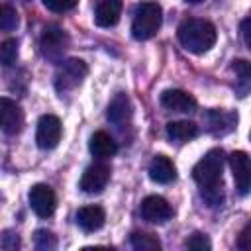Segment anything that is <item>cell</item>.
<instances>
[{
    "label": "cell",
    "mask_w": 251,
    "mask_h": 251,
    "mask_svg": "<svg viewBox=\"0 0 251 251\" xmlns=\"http://www.w3.org/2000/svg\"><path fill=\"white\" fill-rule=\"evenodd\" d=\"M231 71L235 73L237 76V82H235V92L237 96H247V92L251 90V63L243 61V59H237L231 63Z\"/></svg>",
    "instance_id": "cell-20"
},
{
    "label": "cell",
    "mask_w": 251,
    "mask_h": 251,
    "mask_svg": "<svg viewBox=\"0 0 251 251\" xmlns=\"http://www.w3.org/2000/svg\"><path fill=\"white\" fill-rule=\"evenodd\" d=\"M204 122L208 124V129L214 135H226L235 127L237 114L229 110H208L204 114Z\"/></svg>",
    "instance_id": "cell-13"
},
{
    "label": "cell",
    "mask_w": 251,
    "mask_h": 251,
    "mask_svg": "<svg viewBox=\"0 0 251 251\" xmlns=\"http://www.w3.org/2000/svg\"><path fill=\"white\" fill-rule=\"evenodd\" d=\"M249 139H251V133H249Z\"/></svg>",
    "instance_id": "cell-31"
},
{
    "label": "cell",
    "mask_w": 251,
    "mask_h": 251,
    "mask_svg": "<svg viewBox=\"0 0 251 251\" xmlns=\"http://www.w3.org/2000/svg\"><path fill=\"white\" fill-rule=\"evenodd\" d=\"M108 180H110V167L104 163H94V165L86 167V171L80 176L78 186L86 194H98L106 188Z\"/></svg>",
    "instance_id": "cell-8"
},
{
    "label": "cell",
    "mask_w": 251,
    "mask_h": 251,
    "mask_svg": "<svg viewBox=\"0 0 251 251\" xmlns=\"http://www.w3.org/2000/svg\"><path fill=\"white\" fill-rule=\"evenodd\" d=\"M41 2L51 12H69L76 6L78 0H41Z\"/></svg>",
    "instance_id": "cell-25"
},
{
    "label": "cell",
    "mask_w": 251,
    "mask_h": 251,
    "mask_svg": "<svg viewBox=\"0 0 251 251\" xmlns=\"http://www.w3.org/2000/svg\"><path fill=\"white\" fill-rule=\"evenodd\" d=\"M184 2H190V4H198V2H202V0H184Z\"/></svg>",
    "instance_id": "cell-30"
},
{
    "label": "cell",
    "mask_w": 251,
    "mask_h": 251,
    "mask_svg": "<svg viewBox=\"0 0 251 251\" xmlns=\"http://www.w3.org/2000/svg\"><path fill=\"white\" fill-rule=\"evenodd\" d=\"M61 133H63V126L57 116H53V114L41 116L37 122V131H35L37 147H41V149L57 147V143L61 141Z\"/></svg>",
    "instance_id": "cell-5"
},
{
    "label": "cell",
    "mask_w": 251,
    "mask_h": 251,
    "mask_svg": "<svg viewBox=\"0 0 251 251\" xmlns=\"http://www.w3.org/2000/svg\"><path fill=\"white\" fill-rule=\"evenodd\" d=\"M161 104L171 112H194L196 110V98L180 88H169L161 94Z\"/></svg>",
    "instance_id": "cell-12"
},
{
    "label": "cell",
    "mask_w": 251,
    "mask_h": 251,
    "mask_svg": "<svg viewBox=\"0 0 251 251\" xmlns=\"http://www.w3.org/2000/svg\"><path fill=\"white\" fill-rule=\"evenodd\" d=\"M241 37H243L245 45L251 49V16L241 22Z\"/></svg>",
    "instance_id": "cell-29"
},
{
    "label": "cell",
    "mask_w": 251,
    "mask_h": 251,
    "mask_svg": "<svg viewBox=\"0 0 251 251\" xmlns=\"http://www.w3.org/2000/svg\"><path fill=\"white\" fill-rule=\"evenodd\" d=\"M139 212H141V218L149 224H163L173 216L171 204L163 196H155V194L143 198Z\"/></svg>",
    "instance_id": "cell-10"
},
{
    "label": "cell",
    "mask_w": 251,
    "mask_h": 251,
    "mask_svg": "<svg viewBox=\"0 0 251 251\" xmlns=\"http://www.w3.org/2000/svg\"><path fill=\"white\" fill-rule=\"evenodd\" d=\"M33 245L39 251H53V249H57V239H55V235L51 231L37 229L35 231V237H33Z\"/></svg>",
    "instance_id": "cell-24"
},
{
    "label": "cell",
    "mask_w": 251,
    "mask_h": 251,
    "mask_svg": "<svg viewBox=\"0 0 251 251\" xmlns=\"http://www.w3.org/2000/svg\"><path fill=\"white\" fill-rule=\"evenodd\" d=\"M0 245L4 251H16L20 247V237L18 233H12V231H4L2 239H0Z\"/></svg>",
    "instance_id": "cell-27"
},
{
    "label": "cell",
    "mask_w": 251,
    "mask_h": 251,
    "mask_svg": "<svg viewBox=\"0 0 251 251\" xmlns=\"http://www.w3.org/2000/svg\"><path fill=\"white\" fill-rule=\"evenodd\" d=\"M124 2L122 0H100L94 12V22L100 27H112L120 22Z\"/></svg>",
    "instance_id": "cell-14"
},
{
    "label": "cell",
    "mask_w": 251,
    "mask_h": 251,
    "mask_svg": "<svg viewBox=\"0 0 251 251\" xmlns=\"http://www.w3.org/2000/svg\"><path fill=\"white\" fill-rule=\"evenodd\" d=\"M176 37L186 51L194 55H202L214 47L218 33L212 22L200 18H186L184 22H180L176 29Z\"/></svg>",
    "instance_id": "cell-2"
},
{
    "label": "cell",
    "mask_w": 251,
    "mask_h": 251,
    "mask_svg": "<svg viewBox=\"0 0 251 251\" xmlns=\"http://www.w3.org/2000/svg\"><path fill=\"white\" fill-rule=\"evenodd\" d=\"M237 247L243 251H251V222L241 229V233L237 237Z\"/></svg>",
    "instance_id": "cell-28"
},
{
    "label": "cell",
    "mask_w": 251,
    "mask_h": 251,
    "mask_svg": "<svg viewBox=\"0 0 251 251\" xmlns=\"http://www.w3.org/2000/svg\"><path fill=\"white\" fill-rule=\"evenodd\" d=\"M149 178L159 184H169L176 178V169L173 161L165 155H155L149 163Z\"/></svg>",
    "instance_id": "cell-15"
},
{
    "label": "cell",
    "mask_w": 251,
    "mask_h": 251,
    "mask_svg": "<svg viewBox=\"0 0 251 251\" xmlns=\"http://www.w3.org/2000/svg\"><path fill=\"white\" fill-rule=\"evenodd\" d=\"M0 124H2V129L4 133L8 135H14L22 129L24 126V112L22 108L10 100V98H0Z\"/></svg>",
    "instance_id": "cell-11"
},
{
    "label": "cell",
    "mask_w": 251,
    "mask_h": 251,
    "mask_svg": "<svg viewBox=\"0 0 251 251\" xmlns=\"http://www.w3.org/2000/svg\"><path fill=\"white\" fill-rule=\"evenodd\" d=\"M29 206L31 210L39 216V218H49L53 216L55 208H57V198L51 186L47 184H33L29 190Z\"/></svg>",
    "instance_id": "cell-7"
},
{
    "label": "cell",
    "mask_w": 251,
    "mask_h": 251,
    "mask_svg": "<svg viewBox=\"0 0 251 251\" xmlns=\"http://www.w3.org/2000/svg\"><path fill=\"white\" fill-rule=\"evenodd\" d=\"M86 75H88V67L84 61L69 59L59 67V71L55 75V88L59 92H69V90L76 88Z\"/></svg>",
    "instance_id": "cell-4"
},
{
    "label": "cell",
    "mask_w": 251,
    "mask_h": 251,
    "mask_svg": "<svg viewBox=\"0 0 251 251\" xmlns=\"http://www.w3.org/2000/svg\"><path fill=\"white\" fill-rule=\"evenodd\" d=\"M106 222V212L100 206H84L76 212V224L82 231H96L104 226Z\"/></svg>",
    "instance_id": "cell-16"
},
{
    "label": "cell",
    "mask_w": 251,
    "mask_h": 251,
    "mask_svg": "<svg viewBox=\"0 0 251 251\" xmlns=\"http://www.w3.org/2000/svg\"><path fill=\"white\" fill-rule=\"evenodd\" d=\"M18 59V41L16 39H4L0 45V63L4 67H12Z\"/></svg>",
    "instance_id": "cell-23"
},
{
    "label": "cell",
    "mask_w": 251,
    "mask_h": 251,
    "mask_svg": "<svg viewBox=\"0 0 251 251\" xmlns=\"http://www.w3.org/2000/svg\"><path fill=\"white\" fill-rule=\"evenodd\" d=\"M186 245H188V249H194V251H208V249L212 247L210 239H208L204 233H194V235L186 241Z\"/></svg>",
    "instance_id": "cell-26"
},
{
    "label": "cell",
    "mask_w": 251,
    "mask_h": 251,
    "mask_svg": "<svg viewBox=\"0 0 251 251\" xmlns=\"http://www.w3.org/2000/svg\"><path fill=\"white\" fill-rule=\"evenodd\" d=\"M163 24V10L157 2H141L135 8L131 22V35L137 41L151 39Z\"/></svg>",
    "instance_id": "cell-3"
},
{
    "label": "cell",
    "mask_w": 251,
    "mask_h": 251,
    "mask_svg": "<svg viewBox=\"0 0 251 251\" xmlns=\"http://www.w3.org/2000/svg\"><path fill=\"white\" fill-rule=\"evenodd\" d=\"M129 243L137 251H159L161 249V241L157 239V235L145 233V231H133L129 235Z\"/></svg>",
    "instance_id": "cell-21"
},
{
    "label": "cell",
    "mask_w": 251,
    "mask_h": 251,
    "mask_svg": "<svg viewBox=\"0 0 251 251\" xmlns=\"http://www.w3.org/2000/svg\"><path fill=\"white\" fill-rule=\"evenodd\" d=\"M106 118H108V122H112L116 126H122L126 122H129V118H131V102H129L127 94L120 92V94L114 96V100L108 106Z\"/></svg>",
    "instance_id": "cell-17"
},
{
    "label": "cell",
    "mask_w": 251,
    "mask_h": 251,
    "mask_svg": "<svg viewBox=\"0 0 251 251\" xmlns=\"http://www.w3.org/2000/svg\"><path fill=\"white\" fill-rule=\"evenodd\" d=\"M224 151L222 149H210L192 169V178L200 186L204 198L210 206L222 204V173H224Z\"/></svg>",
    "instance_id": "cell-1"
},
{
    "label": "cell",
    "mask_w": 251,
    "mask_h": 251,
    "mask_svg": "<svg viewBox=\"0 0 251 251\" xmlns=\"http://www.w3.org/2000/svg\"><path fill=\"white\" fill-rule=\"evenodd\" d=\"M88 149L94 157H100V159H106V157H112L116 155L118 151V143L114 141V137L106 131H94L90 135V141H88Z\"/></svg>",
    "instance_id": "cell-18"
},
{
    "label": "cell",
    "mask_w": 251,
    "mask_h": 251,
    "mask_svg": "<svg viewBox=\"0 0 251 251\" xmlns=\"http://www.w3.org/2000/svg\"><path fill=\"white\" fill-rule=\"evenodd\" d=\"M18 24H20L18 12H16L12 6L2 4V6H0V29H4V31H12V29L18 27Z\"/></svg>",
    "instance_id": "cell-22"
},
{
    "label": "cell",
    "mask_w": 251,
    "mask_h": 251,
    "mask_svg": "<svg viewBox=\"0 0 251 251\" xmlns=\"http://www.w3.org/2000/svg\"><path fill=\"white\" fill-rule=\"evenodd\" d=\"M39 45H41L43 55L55 61V59H59L65 53V49L69 45V37H67V33L61 27L49 25V27L43 29L41 39H39Z\"/></svg>",
    "instance_id": "cell-9"
},
{
    "label": "cell",
    "mask_w": 251,
    "mask_h": 251,
    "mask_svg": "<svg viewBox=\"0 0 251 251\" xmlns=\"http://www.w3.org/2000/svg\"><path fill=\"white\" fill-rule=\"evenodd\" d=\"M229 167L233 175V182L239 194H247L251 190V159L245 151H233L229 155Z\"/></svg>",
    "instance_id": "cell-6"
},
{
    "label": "cell",
    "mask_w": 251,
    "mask_h": 251,
    "mask_svg": "<svg viewBox=\"0 0 251 251\" xmlns=\"http://www.w3.org/2000/svg\"><path fill=\"white\" fill-rule=\"evenodd\" d=\"M167 135L173 139V141H178V143H184V141H190L198 135V126L194 122H188V120H178V122H169L167 124Z\"/></svg>",
    "instance_id": "cell-19"
}]
</instances>
